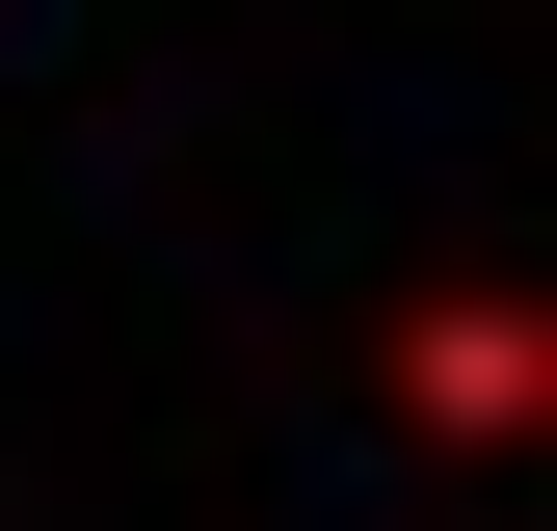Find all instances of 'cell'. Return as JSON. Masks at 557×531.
<instances>
[{"instance_id": "1", "label": "cell", "mask_w": 557, "mask_h": 531, "mask_svg": "<svg viewBox=\"0 0 557 531\" xmlns=\"http://www.w3.org/2000/svg\"><path fill=\"white\" fill-rule=\"evenodd\" d=\"M398 398H425V425H451V452H505V425H531V398H557V346H531V319H505V293H425V319H398Z\"/></svg>"}]
</instances>
